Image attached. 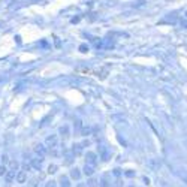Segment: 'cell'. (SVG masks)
<instances>
[{
	"instance_id": "cell-12",
	"label": "cell",
	"mask_w": 187,
	"mask_h": 187,
	"mask_svg": "<svg viewBox=\"0 0 187 187\" xmlns=\"http://www.w3.org/2000/svg\"><path fill=\"white\" fill-rule=\"evenodd\" d=\"M46 172H48V174H55V172H57V165H49Z\"/></svg>"
},
{
	"instance_id": "cell-17",
	"label": "cell",
	"mask_w": 187,
	"mask_h": 187,
	"mask_svg": "<svg viewBox=\"0 0 187 187\" xmlns=\"http://www.w3.org/2000/svg\"><path fill=\"white\" fill-rule=\"evenodd\" d=\"M49 154L54 156V157H57V156H59V151H57L55 148H49Z\"/></svg>"
},
{
	"instance_id": "cell-22",
	"label": "cell",
	"mask_w": 187,
	"mask_h": 187,
	"mask_svg": "<svg viewBox=\"0 0 187 187\" xmlns=\"http://www.w3.org/2000/svg\"><path fill=\"white\" fill-rule=\"evenodd\" d=\"M76 187H87V184H84V183H79Z\"/></svg>"
},
{
	"instance_id": "cell-20",
	"label": "cell",
	"mask_w": 187,
	"mask_h": 187,
	"mask_svg": "<svg viewBox=\"0 0 187 187\" xmlns=\"http://www.w3.org/2000/svg\"><path fill=\"white\" fill-rule=\"evenodd\" d=\"M112 187H123V183H121V180H117L114 184H112Z\"/></svg>"
},
{
	"instance_id": "cell-21",
	"label": "cell",
	"mask_w": 187,
	"mask_h": 187,
	"mask_svg": "<svg viewBox=\"0 0 187 187\" xmlns=\"http://www.w3.org/2000/svg\"><path fill=\"white\" fill-rule=\"evenodd\" d=\"M30 169H32V165H27V163H26V165H24V171H30Z\"/></svg>"
},
{
	"instance_id": "cell-18",
	"label": "cell",
	"mask_w": 187,
	"mask_h": 187,
	"mask_svg": "<svg viewBox=\"0 0 187 187\" xmlns=\"http://www.w3.org/2000/svg\"><path fill=\"white\" fill-rule=\"evenodd\" d=\"M2 162H3V165L9 162V157H8V154H3V156H2Z\"/></svg>"
},
{
	"instance_id": "cell-16",
	"label": "cell",
	"mask_w": 187,
	"mask_h": 187,
	"mask_svg": "<svg viewBox=\"0 0 187 187\" xmlns=\"http://www.w3.org/2000/svg\"><path fill=\"white\" fill-rule=\"evenodd\" d=\"M6 174H8V169H6L5 165H2V166H0V177H3V175H6Z\"/></svg>"
},
{
	"instance_id": "cell-5",
	"label": "cell",
	"mask_w": 187,
	"mask_h": 187,
	"mask_svg": "<svg viewBox=\"0 0 187 187\" xmlns=\"http://www.w3.org/2000/svg\"><path fill=\"white\" fill-rule=\"evenodd\" d=\"M71 178H74V180H79V178H81V172H79L78 168L71 169Z\"/></svg>"
},
{
	"instance_id": "cell-7",
	"label": "cell",
	"mask_w": 187,
	"mask_h": 187,
	"mask_svg": "<svg viewBox=\"0 0 187 187\" xmlns=\"http://www.w3.org/2000/svg\"><path fill=\"white\" fill-rule=\"evenodd\" d=\"M93 172H94V168H93L91 165H85V168H84V174H85L87 177H91Z\"/></svg>"
},
{
	"instance_id": "cell-19",
	"label": "cell",
	"mask_w": 187,
	"mask_h": 187,
	"mask_svg": "<svg viewBox=\"0 0 187 187\" xmlns=\"http://www.w3.org/2000/svg\"><path fill=\"white\" fill-rule=\"evenodd\" d=\"M62 181H63V184H62V187H71V184H69V181H68L66 178H62Z\"/></svg>"
},
{
	"instance_id": "cell-13",
	"label": "cell",
	"mask_w": 187,
	"mask_h": 187,
	"mask_svg": "<svg viewBox=\"0 0 187 187\" xmlns=\"http://www.w3.org/2000/svg\"><path fill=\"white\" fill-rule=\"evenodd\" d=\"M11 168H12V171L15 172V171H17V169L20 168V163H18L17 160H12V162H11Z\"/></svg>"
},
{
	"instance_id": "cell-15",
	"label": "cell",
	"mask_w": 187,
	"mask_h": 187,
	"mask_svg": "<svg viewBox=\"0 0 187 187\" xmlns=\"http://www.w3.org/2000/svg\"><path fill=\"white\" fill-rule=\"evenodd\" d=\"M74 153L76 154V156H79V154H81V145H79V144L74 145Z\"/></svg>"
},
{
	"instance_id": "cell-11",
	"label": "cell",
	"mask_w": 187,
	"mask_h": 187,
	"mask_svg": "<svg viewBox=\"0 0 187 187\" xmlns=\"http://www.w3.org/2000/svg\"><path fill=\"white\" fill-rule=\"evenodd\" d=\"M60 133H62V135H63V138L66 139V138L69 136V130H68V127H66V126H65V127H62V129H60Z\"/></svg>"
},
{
	"instance_id": "cell-9",
	"label": "cell",
	"mask_w": 187,
	"mask_h": 187,
	"mask_svg": "<svg viewBox=\"0 0 187 187\" xmlns=\"http://www.w3.org/2000/svg\"><path fill=\"white\" fill-rule=\"evenodd\" d=\"M100 187H111V184H109V180H108V175H103V178L100 180V184H99Z\"/></svg>"
},
{
	"instance_id": "cell-14",
	"label": "cell",
	"mask_w": 187,
	"mask_h": 187,
	"mask_svg": "<svg viewBox=\"0 0 187 187\" xmlns=\"http://www.w3.org/2000/svg\"><path fill=\"white\" fill-rule=\"evenodd\" d=\"M27 187H39V183H37V180H30L29 183H27Z\"/></svg>"
},
{
	"instance_id": "cell-4",
	"label": "cell",
	"mask_w": 187,
	"mask_h": 187,
	"mask_svg": "<svg viewBox=\"0 0 187 187\" xmlns=\"http://www.w3.org/2000/svg\"><path fill=\"white\" fill-rule=\"evenodd\" d=\"M5 180H6V183H12L14 180H17L15 172H14V171H8V174L5 175Z\"/></svg>"
},
{
	"instance_id": "cell-1",
	"label": "cell",
	"mask_w": 187,
	"mask_h": 187,
	"mask_svg": "<svg viewBox=\"0 0 187 187\" xmlns=\"http://www.w3.org/2000/svg\"><path fill=\"white\" fill-rule=\"evenodd\" d=\"M57 142H59L57 135H51V136L46 138V145H48L49 148H55V147H57Z\"/></svg>"
},
{
	"instance_id": "cell-6",
	"label": "cell",
	"mask_w": 187,
	"mask_h": 187,
	"mask_svg": "<svg viewBox=\"0 0 187 187\" xmlns=\"http://www.w3.org/2000/svg\"><path fill=\"white\" fill-rule=\"evenodd\" d=\"M35 151H36L37 154H40V157H43V156L46 154V150H45V147H43V145H40V144H37L36 147H35Z\"/></svg>"
},
{
	"instance_id": "cell-10",
	"label": "cell",
	"mask_w": 187,
	"mask_h": 187,
	"mask_svg": "<svg viewBox=\"0 0 187 187\" xmlns=\"http://www.w3.org/2000/svg\"><path fill=\"white\" fill-rule=\"evenodd\" d=\"M87 187H99L97 180H96V178H88V181H87Z\"/></svg>"
},
{
	"instance_id": "cell-2",
	"label": "cell",
	"mask_w": 187,
	"mask_h": 187,
	"mask_svg": "<svg viewBox=\"0 0 187 187\" xmlns=\"http://www.w3.org/2000/svg\"><path fill=\"white\" fill-rule=\"evenodd\" d=\"M96 159H97L96 153H93V151H87V154H85V162H87L88 165H94V163H96Z\"/></svg>"
},
{
	"instance_id": "cell-3",
	"label": "cell",
	"mask_w": 187,
	"mask_h": 187,
	"mask_svg": "<svg viewBox=\"0 0 187 187\" xmlns=\"http://www.w3.org/2000/svg\"><path fill=\"white\" fill-rule=\"evenodd\" d=\"M26 180H27V172L26 171H20L17 174V183L23 184V183H26Z\"/></svg>"
},
{
	"instance_id": "cell-8",
	"label": "cell",
	"mask_w": 187,
	"mask_h": 187,
	"mask_svg": "<svg viewBox=\"0 0 187 187\" xmlns=\"http://www.w3.org/2000/svg\"><path fill=\"white\" fill-rule=\"evenodd\" d=\"M40 163H42V159H33V160L30 162V165H32L33 168H36L37 171L40 169Z\"/></svg>"
}]
</instances>
